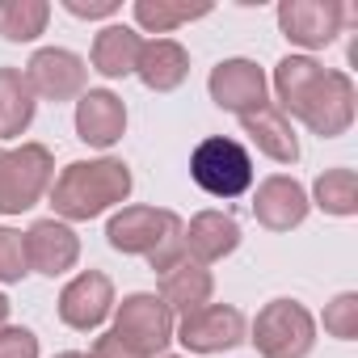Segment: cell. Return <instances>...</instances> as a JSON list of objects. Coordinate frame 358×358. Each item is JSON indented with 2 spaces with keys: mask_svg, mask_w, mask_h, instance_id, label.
Returning <instances> with one entry per match:
<instances>
[{
  "mask_svg": "<svg viewBox=\"0 0 358 358\" xmlns=\"http://www.w3.org/2000/svg\"><path fill=\"white\" fill-rule=\"evenodd\" d=\"M274 93H278V110L287 118H299L320 139H337L354 127V110H358L354 80L345 72H333V68L316 64L312 55L278 59Z\"/></svg>",
  "mask_w": 358,
  "mask_h": 358,
  "instance_id": "1",
  "label": "cell"
},
{
  "mask_svg": "<svg viewBox=\"0 0 358 358\" xmlns=\"http://www.w3.org/2000/svg\"><path fill=\"white\" fill-rule=\"evenodd\" d=\"M135 177L118 156L97 160H72L51 182V207L64 224H89L131 199Z\"/></svg>",
  "mask_w": 358,
  "mask_h": 358,
  "instance_id": "2",
  "label": "cell"
},
{
  "mask_svg": "<svg viewBox=\"0 0 358 358\" xmlns=\"http://www.w3.org/2000/svg\"><path fill=\"white\" fill-rule=\"evenodd\" d=\"M182 232H186L182 215L164 211V207H122L106 224L110 249H118L127 257H148V266L160 270V274L186 257Z\"/></svg>",
  "mask_w": 358,
  "mask_h": 358,
  "instance_id": "3",
  "label": "cell"
},
{
  "mask_svg": "<svg viewBox=\"0 0 358 358\" xmlns=\"http://www.w3.org/2000/svg\"><path fill=\"white\" fill-rule=\"evenodd\" d=\"M55 182V156L43 143L0 148V215H22L43 203Z\"/></svg>",
  "mask_w": 358,
  "mask_h": 358,
  "instance_id": "4",
  "label": "cell"
},
{
  "mask_svg": "<svg viewBox=\"0 0 358 358\" xmlns=\"http://www.w3.org/2000/svg\"><path fill=\"white\" fill-rule=\"evenodd\" d=\"M190 177L194 186L211 199H241L249 186H253V156L241 139H228V135H211L194 148L190 156Z\"/></svg>",
  "mask_w": 358,
  "mask_h": 358,
  "instance_id": "5",
  "label": "cell"
},
{
  "mask_svg": "<svg viewBox=\"0 0 358 358\" xmlns=\"http://www.w3.org/2000/svg\"><path fill=\"white\" fill-rule=\"evenodd\" d=\"M249 341L262 358H308L316 345V320L299 299H270L257 312Z\"/></svg>",
  "mask_w": 358,
  "mask_h": 358,
  "instance_id": "6",
  "label": "cell"
},
{
  "mask_svg": "<svg viewBox=\"0 0 358 358\" xmlns=\"http://www.w3.org/2000/svg\"><path fill=\"white\" fill-rule=\"evenodd\" d=\"M173 329H177L173 312L152 291H135L122 303H114V329L110 333L122 345H131L139 358H160L169 350V341H173Z\"/></svg>",
  "mask_w": 358,
  "mask_h": 358,
  "instance_id": "7",
  "label": "cell"
},
{
  "mask_svg": "<svg viewBox=\"0 0 358 358\" xmlns=\"http://www.w3.org/2000/svg\"><path fill=\"white\" fill-rule=\"evenodd\" d=\"M354 26V9L341 0H282L278 5V30L291 47L320 51L337 43V34Z\"/></svg>",
  "mask_w": 358,
  "mask_h": 358,
  "instance_id": "8",
  "label": "cell"
},
{
  "mask_svg": "<svg viewBox=\"0 0 358 358\" xmlns=\"http://www.w3.org/2000/svg\"><path fill=\"white\" fill-rule=\"evenodd\" d=\"M249 324H245V312L232 308V303H207L190 316H182V324L173 329V341H182L186 354H224V350H236L245 341Z\"/></svg>",
  "mask_w": 358,
  "mask_h": 358,
  "instance_id": "9",
  "label": "cell"
},
{
  "mask_svg": "<svg viewBox=\"0 0 358 358\" xmlns=\"http://www.w3.org/2000/svg\"><path fill=\"white\" fill-rule=\"evenodd\" d=\"M85 80H89V68L68 47H43L26 64V85L43 101H72L85 93Z\"/></svg>",
  "mask_w": 358,
  "mask_h": 358,
  "instance_id": "10",
  "label": "cell"
},
{
  "mask_svg": "<svg viewBox=\"0 0 358 358\" xmlns=\"http://www.w3.org/2000/svg\"><path fill=\"white\" fill-rule=\"evenodd\" d=\"M266 89H270V80H266V72H262L253 59H224V64H215L211 76H207L211 101H215L220 110L236 114V118L262 110V106H266Z\"/></svg>",
  "mask_w": 358,
  "mask_h": 358,
  "instance_id": "11",
  "label": "cell"
},
{
  "mask_svg": "<svg viewBox=\"0 0 358 358\" xmlns=\"http://www.w3.org/2000/svg\"><path fill=\"white\" fill-rule=\"evenodd\" d=\"M22 241H26V266L34 274L59 278V274H68L80 262V236L64 220H55V215L51 220H34L22 232Z\"/></svg>",
  "mask_w": 358,
  "mask_h": 358,
  "instance_id": "12",
  "label": "cell"
},
{
  "mask_svg": "<svg viewBox=\"0 0 358 358\" xmlns=\"http://www.w3.org/2000/svg\"><path fill=\"white\" fill-rule=\"evenodd\" d=\"M114 312V282L101 270H80L59 291V320L76 333L101 329V320Z\"/></svg>",
  "mask_w": 358,
  "mask_h": 358,
  "instance_id": "13",
  "label": "cell"
},
{
  "mask_svg": "<svg viewBox=\"0 0 358 358\" xmlns=\"http://www.w3.org/2000/svg\"><path fill=\"white\" fill-rule=\"evenodd\" d=\"M308 211H312L308 190L287 173L266 177L257 186V194H253V215H257V224L266 232H291V228H299L308 220Z\"/></svg>",
  "mask_w": 358,
  "mask_h": 358,
  "instance_id": "14",
  "label": "cell"
},
{
  "mask_svg": "<svg viewBox=\"0 0 358 358\" xmlns=\"http://www.w3.org/2000/svg\"><path fill=\"white\" fill-rule=\"evenodd\" d=\"M127 131V106L110 89H85L76 97V139L89 148H114Z\"/></svg>",
  "mask_w": 358,
  "mask_h": 358,
  "instance_id": "15",
  "label": "cell"
},
{
  "mask_svg": "<svg viewBox=\"0 0 358 358\" xmlns=\"http://www.w3.org/2000/svg\"><path fill=\"white\" fill-rule=\"evenodd\" d=\"M211 295H215V278H211V270L199 266L190 253L160 274V299H164V308L177 312V316H190V312L207 308Z\"/></svg>",
  "mask_w": 358,
  "mask_h": 358,
  "instance_id": "16",
  "label": "cell"
},
{
  "mask_svg": "<svg viewBox=\"0 0 358 358\" xmlns=\"http://www.w3.org/2000/svg\"><path fill=\"white\" fill-rule=\"evenodd\" d=\"M182 241H186V253L199 266H211V262H224L228 253L241 249V224L232 215H224V211H199L186 224Z\"/></svg>",
  "mask_w": 358,
  "mask_h": 358,
  "instance_id": "17",
  "label": "cell"
},
{
  "mask_svg": "<svg viewBox=\"0 0 358 358\" xmlns=\"http://www.w3.org/2000/svg\"><path fill=\"white\" fill-rule=\"evenodd\" d=\"M135 76L152 93H173V89H182L186 76H190V51L182 43H173V38H152V43L143 38Z\"/></svg>",
  "mask_w": 358,
  "mask_h": 358,
  "instance_id": "18",
  "label": "cell"
},
{
  "mask_svg": "<svg viewBox=\"0 0 358 358\" xmlns=\"http://www.w3.org/2000/svg\"><path fill=\"white\" fill-rule=\"evenodd\" d=\"M241 127H245V135L253 139V148L262 152V156H270L274 164H295L299 160V139H295V127H291V118L278 110V106H262V110H253V114H241Z\"/></svg>",
  "mask_w": 358,
  "mask_h": 358,
  "instance_id": "19",
  "label": "cell"
},
{
  "mask_svg": "<svg viewBox=\"0 0 358 358\" xmlns=\"http://www.w3.org/2000/svg\"><path fill=\"white\" fill-rule=\"evenodd\" d=\"M139 51H143L139 30L114 22V26H101V30H97L89 59H93V72H101L106 80H122V76H135Z\"/></svg>",
  "mask_w": 358,
  "mask_h": 358,
  "instance_id": "20",
  "label": "cell"
},
{
  "mask_svg": "<svg viewBox=\"0 0 358 358\" xmlns=\"http://www.w3.org/2000/svg\"><path fill=\"white\" fill-rule=\"evenodd\" d=\"M38 110L34 89L26 85L22 68H0V139H17L30 131Z\"/></svg>",
  "mask_w": 358,
  "mask_h": 358,
  "instance_id": "21",
  "label": "cell"
},
{
  "mask_svg": "<svg viewBox=\"0 0 358 358\" xmlns=\"http://www.w3.org/2000/svg\"><path fill=\"white\" fill-rule=\"evenodd\" d=\"M308 203H316L324 215H337V220L358 215V177H354V169H324L316 177Z\"/></svg>",
  "mask_w": 358,
  "mask_h": 358,
  "instance_id": "22",
  "label": "cell"
},
{
  "mask_svg": "<svg viewBox=\"0 0 358 358\" xmlns=\"http://www.w3.org/2000/svg\"><path fill=\"white\" fill-rule=\"evenodd\" d=\"M47 0H0V38L5 43H34L38 34H47Z\"/></svg>",
  "mask_w": 358,
  "mask_h": 358,
  "instance_id": "23",
  "label": "cell"
},
{
  "mask_svg": "<svg viewBox=\"0 0 358 358\" xmlns=\"http://www.w3.org/2000/svg\"><path fill=\"white\" fill-rule=\"evenodd\" d=\"M211 5H190V0H135V26L148 34H173L177 26L207 17Z\"/></svg>",
  "mask_w": 358,
  "mask_h": 358,
  "instance_id": "24",
  "label": "cell"
},
{
  "mask_svg": "<svg viewBox=\"0 0 358 358\" xmlns=\"http://www.w3.org/2000/svg\"><path fill=\"white\" fill-rule=\"evenodd\" d=\"M324 333L337 341H354L358 337V295L341 291L329 308H324Z\"/></svg>",
  "mask_w": 358,
  "mask_h": 358,
  "instance_id": "25",
  "label": "cell"
},
{
  "mask_svg": "<svg viewBox=\"0 0 358 358\" xmlns=\"http://www.w3.org/2000/svg\"><path fill=\"white\" fill-rule=\"evenodd\" d=\"M26 274H30V266H26V241H22V232L0 224V282L13 287Z\"/></svg>",
  "mask_w": 358,
  "mask_h": 358,
  "instance_id": "26",
  "label": "cell"
},
{
  "mask_svg": "<svg viewBox=\"0 0 358 358\" xmlns=\"http://www.w3.org/2000/svg\"><path fill=\"white\" fill-rule=\"evenodd\" d=\"M0 358H38V337L22 324L0 329Z\"/></svg>",
  "mask_w": 358,
  "mask_h": 358,
  "instance_id": "27",
  "label": "cell"
},
{
  "mask_svg": "<svg viewBox=\"0 0 358 358\" xmlns=\"http://www.w3.org/2000/svg\"><path fill=\"white\" fill-rule=\"evenodd\" d=\"M64 9L80 22H101V17H114L122 5L118 0H64Z\"/></svg>",
  "mask_w": 358,
  "mask_h": 358,
  "instance_id": "28",
  "label": "cell"
},
{
  "mask_svg": "<svg viewBox=\"0 0 358 358\" xmlns=\"http://www.w3.org/2000/svg\"><path fill=\"white\" fill-rule=\"evenodd\" d=\"M89 358H139L131 345H122L114 333H101L97 341H93V350H89Z\"/></svg>",
  "mask_w": 358,
  "mask_h": 358,
  "instance_id": "29",
  "label": "cell"
},
{
  "mask_svg": "<svg viewBox=\"0 0 358 358\" xmlns=\"http://www.w3.org/2000/svg\"><path fill=\"white\" fill-rule=\"evenodd\" d=\"M5 320H9V299L0 295V329H5Z\"/></svg>",
  "mask_w": 358,
  "mask_h": 358,
  "instance_id": "30",
  "label": "cell"
},
{
  "mask_svg": "<svg viewBox=\"0 0 358 358\" xmlns=\"http://www.w3.org/2000/svg\"><path fill=\"white\" fill-rule=\"evenodd\" d=\"M55 358H89V354H80V350H64V354H55Z\"/></svg>",
  "mask_w": 358,
  "mask_h": 358,
  "instance_id": "31",
  "label": "cell"
},
{
  "mask_svg": "<svg viewBox=\"0 0 358 358\" xmlns=\"http://www.w3.org/2000/svg\"><path fill=\"white\" fill-rule=\"evenodd\" d=\"M160 358H190V354H160Z\"/></svg>",
  "mask_w": 358,
  "mask_h": 358,
  "instance_id": "32",
  "label": "cell"
}]
</instances>
